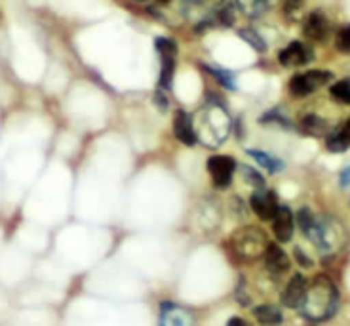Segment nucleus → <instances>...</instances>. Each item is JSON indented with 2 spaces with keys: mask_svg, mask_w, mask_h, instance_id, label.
<instances>
[{
  "mask_svg": "<svg viewBox=\"0 0 350 326\" xmlns=\"http://www.w3.org/2000/svg\"><path fill=\"white\" fill-rule=\"evenodd\" d=\"M332 73L329 71H306V73H299L295 77H291L288 88L289 94L293 97H305L308 94H312L318 88H322L324 84H327L332 80Z\"/></svg>",
  "mask_w": 350,
  "mask_h": 326,
  "instance_id": "3",
  "label": "nucleus"
},
{
  "mask_svg": "<svg viewBox=\"0 0 350 326\" xmlns=\"http://www.w3.org/2000/svg\"><path fill=\"white\" fill-rule=\"evenodd\" d=\"M204 69L208 71V73H210L213 79L217 80L221 86H225V88H228V90H234V80H232V75H230L228 71L213 69V67H208V65H206Z\"/></svg>",
  "mask_w": 350,
  "mask_h": 326,
  "instance_id": "21",
  "label": "nucleus"
},
{
  "mask_svg": "<svg viewBox=\"0 0 350 326\" xmlns=\"http://www.w3.org/2000/svg\"><path fill=\"white\" fill-rule=\"evenodd\" d=\"M297 220H299V227L303 229V233H308V231L312 229V225L316 223V218L312 212L308 210V208H301L297 214Z\"/></svg>",
  "mask_w": 350,
  "mask_h": 326,
  "instance_id": "23",
  "label": "nucleus"
},
{
  "mask_svg": "<svg viewBox=\"0 0 350 326\" xmlns=\"http://www.w3.org/2000/svg\"><path fill=\"white\" fill-rule=\"evenodd\" d=\"M174 134L175 138L181 141L183 145H187V147H193V145H196V141H198L193 118L183 109H179L174 116Z\"/></svg>",
  "mask_w": 350,
  "mask_h": 326,
  "instance_id": "8",
  "label": "nucleus"
},
{
  "mask_svg": "<svg viewBox=\"0 0 350 326\" xmlns=\"http://www.w3.org/2000/svg\"><path fill=\"white\" fill-rule=\"evenodd\" d=\"M154 103H157V107L160 109V111H167L170 99H167V96H166V90L158 88L157 92H154Z\"/></svg>",
  "mask_w": 350,
  "mask_h": 326,
  "instance_id": "26",
  "label": "nucleus"
},
{
  "mask_svg": "<svg viewBox=\"0 0 350 326\" xmlns=\"http://www.w3.org/2000/svg\"><path fill=\"white\" fill-rule=\"evenodd\" d=\"M301 132L306 134V136H312V138H320V136L327 134V123L322 116L306 115L301 121Z\"/></svg>",
  "mask_w": 350,
  "mask_h": 326,
  "instance_id": "15",
  "label": "nucleus"
},
{
  "mask_svg": "<svg viewBox=\"0 0 350 326\" xmlns=\"http://www.w3.org/2000/svg\"><path fill=\"white\" fill-rule=\"evenodd\" d=\"M293 227H295L293 214H291L288 206L280 204V208H278L274 220H272V231H274V235H276V238L280 242H289L291 237H293Z\"/></svg>",
  "mask_w": 350,
  "mask_h": 326,
  "instance_id": "10",
  "label": "nucleus"
},
{
  "mask_svg": "<svg viewBox=\"0 0 350 326\" xmlns=\"http://www.w3.org/2000/svg\"><path fill=\"white\" fill-rule=\"evenodd\" d=\"M227 326H250V325H247V321H244L242 317H232V318H228Z\"/></svg>",
  "mask_w": 350,
  "mask_h": 326,
  "instance_id": "31",
  "label": "nucleus"
},
{
  "mask_svg": "<svg viewBox=\"0 0 350 326\" xmlns=\"http://www.w3.org/2000/svg\"><path fill=\"white\" fill-rule=\"evenodd\" d=\"M301 2L303 0H284V8H286V12H295V10L301 8Z\"/></svg>",
  "mask_w": 350,
  "mask_h": 326,
  "instance_id": "29",
  "label": "nucleus"
},
{
  "mask_svg": "<svg viewBox=\"0 0 350 326\" xmlns=\"http://www.w3.org/2000/svg\"><path fill=\"white\" fill-rule=\"evenodd\" d=\"M185 6L191 10H196V8H208L213 10V12H217V10H221L223 6H225V0H183Z\"/></svg>",
  "mask_w": 350,
  "mask_h": 326,
  "instance_id": "20",
  "label": "nucleus"
},
{
  "mask_svg": "<svg viewBox=\"0 0 350 326\" xmlns=\"http://www.w3.org/2000/svg\"><path fill=\"white\" fill-rule=\"evenodd\" d=\"M238 35H240V38H244L245 42L252 46L254 50H257V52L262 53L265 50H267L265 40H262L261 36H259V33L254 31V29H247V27H245V29H240V31H238Z\"/></svg>",
  "mask_w": 350,
  "mask_h": 326,
  "instance_id": "19",
  "label": "nucleus"
},
{
  "mask_svg": "<svg viewBox=\"0 0 350 326\" xmlns=\"http://www.w3.org/2000/svg\"><path fill=\"white\" fill-rule=\"evenodd\" d=\"M261 123L262 124H265V123H278V124H282V126H289L288 118H286V116L278 115L276 111H271V113L262 115L261 116Z\"/></svg>",
  "mask_w": 350,
  "mask_h": 326,
  "instance_id": "27",
  "label": "nucleus"
},
{
  "mask_svg": "<svg viewBox=\"0 0 350 326\" xmlns=\"http://www.w3.org/2000/svg\"><path fill=\"white\" fill-rule=\"evenodd\" d=\"M335 48L341 53H350V25L341 27L335 36Z\"/></svg>",
  "mask_w": 350,
  "mask_h": 326,
  "instance_id": "22",
  "label": "nucleus"
},
{
  "mask_svg": "<svg viewBox=\"0 0 350 326\" xmlns=\"http://www.w3.org/2000/svg\"><path fill=\"white\" fill-rule=\"evenodd\" d=\"M208 170H210L213 186L219 187V189H225L232 181V174L237 170V162L230 157H225V155H215V157H211L208 160Z\"/></svg>",
  "mask_w": 350,
  "mask_h": 326,
  "instance_id": "4",
  "label": "nucleus"
},
{
  "mask_svg": "<svg viewBox=\"0 0 350 326\" xmlns=\"http://www.w3.org/2000/svg\"><path fill=\"white\" fill-rule=\"evenodd\" d=\"M254 317L265 326H276L280 325L284 317H282V313L278 311V308H274V305H269V303H265V305H257L254 309Z\"/></svg>",
  "mask_w": 350,
  "mask_h": 326,
  "instance_id": "16",
  "label": "nucleus"
},
{
  "mask_svg": "<svg viewBox=\"0 0 350 326\" xmlns=\"http://www.w3.org/2000/svg\"><path fill=\"white\" fill-rule=\"evenodd\" d=\"M240 170L244 172V177L250 181V184H252V186H254V189H262V187H265V179H262V176L259 174V172H255L254 168L242 164Z\"/></svg>",
  "mask_w": 350,
  "mask_h": 326,
  "instance_id": "24",
  "label": "nucleus"
},
{
  "mask_svg": "<svg viewBox=\"0 0 350 326\" xmlns=\"http://www.w3.org/2000/svg\"><path fill=\"white\" fill-rule=\"evenodd\" d=\"M278 4V0H237V8L245 18H261Z\"/></svg>",
  "mask_w": 350,
  "mask_h": 326,
  "instance_id": "14",
  "label": "nucleus"
},
{
  "mask_svg": "<svg viewBox=\"0 0 350 326\" xmlns=\"http://www.w3.org/2000/svg\"><path fill=\"white\" fill-rule=\"evenodd\" d=\"M247 155L250 157H254L262 168H267L269 170V174H276V172H280L282 168H284V162L280 159H276V157H272L269 153H265V151H257V149H250L247 151Z\"/></svg>",
  "mask_w": 350,
  "mask_h": 326,
  "instance_id": "17",
  "label": "nucleus"
},
{
  "mask_svg": "<svg viewBox=\"0 0 350 326\" xmlns=\"http://www.w3.org/2000/svg\"><path fill=\"white\" fill-rule=\"evenodd\" d=\"M337 308H339V292L335 288L332 279L320 275V277H316L312 284H308L303 305L299 309L306 318L320 323V321L332 317Z\"/></svg>",
  "mask_w": 350,
  "mask_h": 326,
  "instance_id": "1",
  "label": "nucleus"
},
{
  "mask_svg": "<svg viewBox=\"0 0 350 326\" xmlns=\"http://www.w3.org/2000/svg\"><path fill=\"white\" fill-rule=\"evenodd\" d=\"M325 147L332 153H345L350 147V118L339 128H335L327 140H325Z\"/></svg>",
  "mask_w": 350,
  "mask_h": 326,
  "instance_id": "13",
  "label": "nucleus"
},
{
  "mask_svg": "<svg viewBox=\"0 0 350 326\" xmlns=\"http://www.w3.org/2000/svg\"><path fill=\"white\" fill-rule=\"evenodd\" d=\"M295 258H297L299 262L303 264V267H310V264H312V262L303 254V250H301V248H295Z\"/></svg>",
  "mask_w": 350,
  "mask_h": 326,
  "instance_id": "30",
  "label": "nucleus"
},
{
  "mask_svg": "<svg viewBox=\"0 0 350 326\" xmlns=\"http://www.w3.org/2000/svg\"><path fill=\"white\" fill-rule=\"evenodd\" d=\"M250 204H252V210H254L262 221L274 220L276 212L280 208L276 195L272 193V191H269L267 187L255 189L254 195H252V199H250Z\"/></svg>",
  "mask_w": 350,
  "mask_h": 326,
  "instance_id": "5",
  "label": "nucleus"
},
{
  "mask_svg": "<svg viewBox=\"0 0 350 326\" xmlns=\"http://www.w3.org/2000/svg\"><path fill=\"white\" fill-rule=\"evenodd\" d=\"M306 288H308V282L303 275H293L291 281L288 282L286 290L282 292V303L286 308L299 309L303 305V300H305Z\"/></svg>",
  "mask_w": 350,
  "mask_h": 326,
  "instance_id": "7",
  "label": "nucleus"
},
{
  "mask_svg": "<svg viewBox=\"0 0 350 326\" xmlns=\"http://www.w3.org/2000/svg\"><path fill=\"white\" fill-rule=\"evenodd\" d=\"M329 94H332L335 101L350 105V79H342L339 82H335L329 88Z\"/></svg>",
  "mask_w": 350,
  "mask_h": 326,
  "instance_id": "18",
  "label": "nucleus"
},
{
  "mask_svg": "<svg viewBox=\"0 0 350 326\" xmlns=\"http://www.w3.org/2000/svg\"><path fill=\"white\" fill-rule=\"evenodd\" d=\"M160 326H193V315L174 303H164L160 308Z\"/></svg>",
  "mask_w": 350,
  "mask_h": 326,
  "instance_id": "11",
  "label": "nucleus"
},
{
  "mask_svg": "<svg viewBox=\"0 0 350 326\" xmlns=\"http://www.w3.org/2000/svg\"><path fill=\"white\" fill-rule=\"evenodd\" d=\"M314 60V50L308 45H303L299 40L289 42L280 53H278V62L284 67H303L306 63Z\"/></svg>",
  "mask_w": 350,
  "mask_h": 326,
  "instance_id": "6",
  "label": "nucleus"
},
{
  "mask_svg": "<svg viewBox=\"0 0 350 326\" xmlns=\"http://www.w3.org/2000/svg\"><path fill=\"white\" fill-rule=\"evenodd\" d=\"M158 2H160V4H170L172 0H158Z\"/></svg>",
  "mask_w": 350,
  "mask_h": 326,
  "instance_id": "32",
  "label": "nucleus"
},
{
  "mask_svg": "<svg viewBox=\"0 0 350 326\" xmlns=\"http://www.w3.org/2000/svg\"><path fill=\"white\" fill-rule=\"evenodd\" d=\"M303 33L312 42H324L329 36V21L322 12H312L303 25Z\"/></svg>",
  "mask_w": 350,
  "mask_h": 326,
  "instance_id": "9",
  "label": "nucleus"
},
{
  "mask_svg": "<svg viewBox=\"0 0 350 326\" xmlns=\"http://www.w3.org/2000/svg\"><path fill=\"white\" fill-rule=\"evenodd\" d=\"M269 238L259 227L254 225H245L242 229L232 233L230 237V250L234 252V256L240 262H255L261 256H265L267 248H269Z\"/></svg>",
  "mask_w": 350,
  "mask_h": 326,
  "instance_id": "2",
  "label": "nucleus"
},
{
  "mask_svg": "<svg viewBox=\"0 0 350 326\" xmlns=\"http://www.w3.org/2000/svg\"><path fill=\"white\" fill-rule=\"evenodd\" d=\"M157 50L160 55H177V45L172 38H157Z\"/></svg>",
  "mask_w": 350,
  "mask_h": 326,
  "instance_id": "25",
  "label": "nucleus"
},
{
  "mask_svg": "<svg viewBox=\"0 0 350 326\" xmlns=\"http://www.w3.org/2000/svg\"><path fill=\"white\" fill-rule=\"evenodd\" d=\"M265 264H267L269 271H272L274 275H282L288 271L291 262H289L288 254L278 244L271 242L269 248H267V252H265Z\"/></svg>",
  "mask_w": 350,
  "mask_h": 326,
  "instance_id": "12",
  "label": "nucleus"
},
{
  "mask_svg": "<svg viewBox=\"0 0 350 326\" xmlns=\"http://www.w3.org/2000/svg\"><path fill=\"white\" fill-rule=\"evenodd\" d=\"M339 184H341V187L350 186V166L345 168L341 174H339Z\"/></svg>",
  "mask_w": 350,
  "mask_h": 326,
  "instance_id": "28",
  "label": "nucleus"
}]
</instances>
